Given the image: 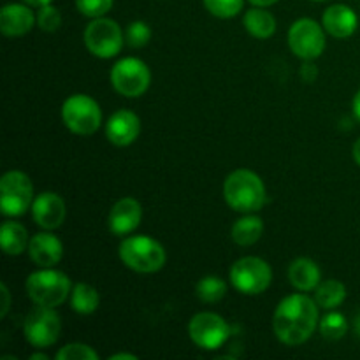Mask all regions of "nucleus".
Segmentation results:
<instances>
[{
	"label": "nucleus",
	"instance_id": "1",
	"mask_svg": "<svg viewBox=\"0 0 360 360\" xmlns=\"http://www.w3.org/2000/svg\"><path fill=\"white\" fill-rule=\"evenodd\" d=\"M319 323L316 301L304 294H292L278 304L274 311V334L281 343L297 347L306 343Z\"/></svg>",
	"mask_w": 360,
	"mask_h": 360
},
{
	"label": "nucleus",
	"instance_id": "2",
	"mask_svg": "<svg viewBox=\"0 0 360 360\" xmlns=\"http://www.w3.org/2000/svg\"><path fill=\"white\" fill-rule=\"evenodd\" d=\"M224 197L234 211L253 213L266 202V186L253 171L238 169L225 179Z\"/></svg>",
	"mask_w": 360,
	"mask_h": 360
},
{
	"label": "nucleus",
	"instance_id": "3",
	"mask_svg": "<svg viewBox=\"0 0 360 360\" xmlns=\"http://www.w3.org/2000/svg\"><path fill=\"white\" fill-rule=\"evenodd\" d=\"M120 259L137 273H157L165 264V250L155 239L146 236H132L120 245Z\"/></svg>",
	"mask_w": 360,
	"mask_h": 360
},
{
	"label": "nucleus",
	"instance_id": "4",
	"mask_svg": "<svg viewBox=\"0 0 360 360\" xmlns=\"http://www.w3.org/2000/svg\"><path fill=\"white\" fill-rule=\"evenodd\" d=\"M27 294L35 304L56 308L63 304L70 294V281L62 271H55L51 267H42V271L32 273L28 276Z\"/></svg>",
	"mask_w": 360,
	"mask_h": 360
},
{
	"label": "nucleus",
	"instance_id": "5",
	"mask_svg": "<svg viewBox=\"0 0 360 360\" xmlns=\"http://www.w3.org/2000/svg\"><path fill=\"white\" fill-rule=\"evenodd\" d=\"M62 120L70 132L77 136H91L101 127L102 112L94 98L77 94L63 102Z\"/></svg>",
	"mask_w": 360,
	"mask_h": 360
},
{
	"label": "nucleus",
	"instance_id": "6",
	"mask_svg": "<svg viewBox=\"0 0 360 360\" xmlns=\"http://www.w3.org/2000/svg\"><path fill=\"white\" fill-rule=\"evenodd\" d=\"M34 185L21 171H9L0 179V210L6 217H21L32 207Z\"/></svg>",
	"mask_w": 360,
	"mask_h": 360
},
{
	"label": "nucleus",
	"instance_id": "7",
	"mask_svg": "<svg viewBox=\"0 0 360 360\" xmlns=\"http://www.w3.org/2000/svg\"><path fill=\"white\" fill-rule=\"evenodd\" d=\"M84 46L88 51L98 58H112L123 48V32L115 20L109 18H94L84 28Z\"/></svg>",
	"mask_w": 360,
	"mask_h": 360
},
{
	"label": "nucleus",
	"instance_id": "8",
	"mask_svg": "<svg viewBox=\"0 0 360 360\" xmlns=\"http://www.w3.org/2000/svg\"><path fill=\"white\" fill-rule=\"evenodd\" d=\"M273 280V269L259 257H245L231 269V283L238 292L246 295H259L267 290Z\"/></svg>",
	"mask_w": 360,
	"mask_h": 360
},
{
	"label": "nucleus",
	"instance_id": "9",
	"mask_svg": "<svg viewBox=\"0 0 360 360\" xmlns=\"http://www.w3.org/2000/svg\"><path fill=\"white\" fill-rule=\"evenodd\" d=\"M151 81L150 69L146 63L139 58L120 60L111 69V84L123 97H141L148 90Z\"/></svg>",
	"mask_w": 360,
	"mask_h": 360
},
{
	"label": "nucleus",
	"instance_id": "10",
	"mask_svg": "<svg viewBox=\"0 0 360 360\" xmlns=\"http://www.w3.org/2000/svg\"><path fill=\"white\" fill-rule=\"evenodd\" d=\"M62 330L60 316L48 306H35L23 322L25 340L35 348H48L56 343Z\"/></svg>",
	"mask_w": 360,
	"mask_h": 360
},
{
	"label": "nucleus",
	"instance_id": "11",
	"mask_svg": "<svg viewBox=\"0 0 360 360\" xmlns=\"http://www.w3.org/2000/svg\"><path fill=\"white\" fill-rule=\"evenodd\" d=\"M288 46L292 53L302 60H315L326 49V35L315 20L302 18L288 30Z\"/></svg>",
	"mask_w": 360,
	"mask_h": 360
},
{
	"label": "nucleus",
	"instance_id": "12",
	"mask_svg": "<svg viewBox=\"0 0 360 360\" xmlns=\"http://www.w3.org/2000/svg\"><path fill=\"white\" fill-rule=\"evenodd\" d=\"M190 338L202 350H218L227 341L229 323L217 313H199L190 320Z\"/></svg>",
	"mask_w": 360,
	"mask_h": 360
},
{
	"label": "nucleus",
	"instance_id": "13",
	"mask_svg": "<svg viewBox=\"0 0 360 360\" xmlns=\"http://www.w3.org/2000/svg\"><path fill=\"white\" fill-rule=\"evenodd\" d=\"M143 218V207L132 197L120 199L109 211L108 227L115 236H127L136 231Z\"/></svg>",
	"mask_w": 360,
	"mask_h": 360
},
{
	"label": "nucleus",
	"instance_id": "14",
	"mask_svg": "<svg viewBox=\"0 0 360 360\" xmlns=\"http://www.w3.org/2000/svg\"><path fill=\"white\" fill-rule=\"evenodd\" d=\"M32 217L39 227L44 231H53L65 220V202L62 197L53 192L41 193L32 204Z\"/></svg>",
	"mask_w": 360,
	"mask_h": 360
},
{
	"label": "nucleus",
	"instance_id": "15",
	"mask_svg": "<svg viewBox=\"0 0 360 360\" xmlns=\"http://www.w3.org/2000/svg\"><path fill=\"white\" fill-rule=\"evenodd\" d=\"M141 132V122L136 112L129 109H120L111 118L108 120L105 125V136L109 143L115 146H129L137 139Z\"/></svg>",
	"mask_w": 360,
	"mask_h": 360
},
{
	"label": "nucleus",
	"instance_id": "16",
	"mask_svg": "<svg viewBox=\"0 0 360 360\" xmlns=\"http://www.w3.org/2000/svg\"><path fill=\"white\" fill-rule=\"evenodd\" d=\"M37 23V16L28 9V4H7L0 11V30L6 37H21Z\"/></svg>",
	"mask_w": 360,
	"mask_h": 360
},
{
	"label": "nucleus",
	"instance_id": "17",
	"mask_svg": "<svg viewBox=\"0 0 360 360\" xmlns=\"http://www.w3.org/2000/svg\"><path fill=\"white\" fill-rule=\"evenodd\" d=\"M28 255L39 267H53L62 260L63 246L56 236L49 232H41L30 239L28 245Z\"/></svg>",
	"mask_w": 360,
	"mask_h": 360
},
{
	"label": "nucleus",
	"instance_id": "18",
	"mask_svg": "<svg viewBox=\"0 0 360 360\" xmlns=\"http://www.w3.org/2000/svg\"><path fill=\"white\" fill-rule=\"evenodd\" d=\"M323 28L336 39H348L357 30V14L345 4L330 6L322 16Z\"/></svg>",
	"mask_w": 360,
	"mask_h": 360
},
{
	"label": "nucleus",
	"instance_id": "19",
	"mask_svg": "<svg viewBox=\"0 0 360 360\" xmlns=\"http://www.w3.org/2000/svg\"><path fill=\"white\" fill-rule=\"evenodd\" d=\"M288 280L297 290H315L320 285V267L311 259H297L290 264Z\"/></svg>",
	"mask_w": 360,
	"mask_h": 360
},
{
	"label": "nucleus",
	"instance_id": "20",
	"mask_svg": "<svg viewBox=\"0 0 360 360\" xmlns=\"http://www.w3.org/2000/svg\"><path fill=\"white\" fill-rule=\"evenodd\" d=\"M0 243H2L4 253H7V255H20L30 245L27 229L21 224H18V221H6L2 225Z\"/></svg>",
	"mask_w": 360,
	"mask_h": 360
},
{
	"label": "nucleus",
	"instance_id": "21",
	"mask_svg": "<svg viewBox=\"0 0 360 360\" xmlns=\"http://www.w3.org/2000/svg\"><path fill=\"white\" fill-rule=\"evenodd\" d=\"M245 27L250 35L257 39H269L276 32V20L269 11H264L260 7L250 9L245 14Z\"/></svg>",
	"mask_w": 360,
	"mask_h": 360
},
{
	"label": "nucleus",
	"instance_id": "22",
	"mask_svg": "<svg viewBox=\"0 0 360 360\" xmlns=\"http://www.w3.org/2000/svg\"><path fill=\"white\" fill-rule=\"evenodd\" d=\"M264 232V221L259 217L248 214L245 218H239L232 227V239L239 246H252L260 239Z\"/></svg>",
	"mask_w": 360,
	"mask_h": 360
},
{
	"label": "nucleus",
	"instance_id": "23",
	"mask_svg": "<svg viewBox=\"0 0 360 360\" xmlns=\"http://www.w3.org/2000/svg\"><path fill=\"white\" fill-rule=\"evenodd\" d=\"M347 299V288L341 281L327 280L315 288V301L320 308L334 309Z\"/></svg>",
	"mask_w": 360,
	"mask_h": 360
},
{
	"label": "nucleus",
	"instance_id": "24",
	"mask_svg": "<svg viewBox=\"0 0 360 360\" xmlns=\"http://www.w3.org/2000/svg\"><path fill=\"white\" fill-rule=\"evenodd\" d=\"M98 292L88 283H77L70 294V306L79 315H91L98 308Z\"/></svg>",
	"mask_w": 360,
	"mask_h": 360
},
{
	"label": "nucleus",
	"instance_id": "25",
	"mask_svg": "<svg viewBox=\"0 0 360 360\" xmlns=\"http://www.w3.org/2000/svg\"><path fill=\"white\" fill-rule=\"evenodd\" d=\"M195 294L206 304L220 302L227 294V285L218 276H206L195 285Z\"/></svg>",
	"mask_w": 360,
	"mask_h": 360
},
{
	"label": "nucleus",
	"instance_id": "26",
	"mask_svg": "<svg viewBox=\"0 0 360 360\" xmlns=\"http://www.w3.org/2000/svg\"><path fill=\"white\" fill-rule=\"evenodd\" d=\"M347 330L348 322L347 319H345V315H341V313H329V315L323 316L322 322H320V333H322V336L329 341L341 340V338L347 334Z\"/></svg>",
	"mask_w": 360,
	"mask_h": 360
},
{
	"label": "nucleus",
	"instance_id": "27",
	"mask_svg": "<svg viewBox=\"0 0 360 360\" xmlns=\"http://www.w3.org/2000/svg\"><path fill=\"white\" fill-rule=\"evenodd\" d=\"M245 0H204V6L217 18H234L243 9Z\"/></svg>",
	"mask_w": 360,
	"mask_h": 360
},
{
	"label": "nucleus",
	"instance_id": "28",
	"mask_svg": "<svg viewBox=\"0 0 360 360\" xmlns=\"http://www.w3.org/2000/svg\"><path fill=\"white\" fill-rule=\"evenodd\" d=\"M151 39V28L144 21H134L127 28L125 41L130 48H143Z\"/></svg>",
	"mask_w": 360,
	"mask_h": 360
},
{
	"label": "nucleus",
	"instance_id": "29",
	"mask_svg": "<svg viewBox=\"0 0 360 360\" xmlns=\"http://www.w3.org/2000/svg\"><path fill=\"white\" fill-rule=\"evenodd\" d=\"M37 27L44 32H55L58 30L60 25H62V14L56 7L53 6H42L37 11Z\"/></svg>",
	"mask_w": 360,
	"mask_h": 360
},
{
	"label": "nucleus",
	"instance_id": "30",
	"mask_svg": "<svg viewBox=\"0 0 360 360\" xmlns=\"http://www.w3.org/2000/svg\"><path fill=\"white\" fill-rule=\"evenodd\" d=\"M58 360H97L98 355L97 352L91 350L88 345L83 343H72L63 347L62 350L56 354Z\"/></svg>",
	"mask_w": 360,
	"mask_h": 360
},
{
	"label": "nucleus",
	"instance_id": "31",
	"mask_svg": "<svg viewBox=\"0 0 360 360\" xmlns=\"http://www.w3.org/2000/svg\"><path fill=\"white\" fill-rule=\"evenodd\" d=\"M115 0H76V7L88 18H102L112 7Z\"/></svg>",
	"mask_w": 360,
	"mask_h": 360
},
{
	"label": "nucleus",
	"instance_id": "32",
	"mask_svg": "<svg viewBox=\"0 0 360 360\" xmlns=\"http://www.w3.org/2000/svg\"><path fill=\"white\" fill-rule=\"evenodd\" d=\"M319 76V69H316L315 63H311V60H306L304 65L301 67V77L306 81V83H311V81L316 79Z\"/></svg>",
	"mask_w": 360,
	"mask_h": 360
},
{
	"label": "nucleus",
	"instance_id": "33",
	"mask_svg": "<svg viewBox=\"0 0 360 360\" xmlns=\"http://www.w3.org/2000/svg\"><path fill=\"white\" fill-rule=\"evenodd\" d=\"M0 295H2V308H0V319L7 315L9 311V306H11V294H9V288L6 285H0Z\"/></svg>",
	"mask_w": 360,
	"mask_h": 360
},
{
	"label": "nucleus",
	"instance_id": "34",
	"mask_svg": "<svg viewBox=\"0 0 360 360\" xmlns=\"http://www.w3.org/2000/svg\"><path fill=\"white\" fill-rule=\"evenodd\" d=\"M109 360H137V357L132 354H115L109 357Z\"/></svg>",
	"mask_w": 360,
	"mask_h": 360
},
{
	"label": "nucleus",
	"instance_id": "35",
	"mask_svg": "<svg viewBox=\"0 0 360 360\" xmlns=\"http://www.w3.org/2000/svg\"><path fill=\"white\" fill-rule=\"evenodd\" d=\"M25 4H28L30 7H42V6H48L51 4V0H23Z\"/></svg>",
	"mask_w": 360,
	"mask_h": 360
},
{
	"label": "nucleus",
	"instance_id": "36",
	"mask_svg": "<svg viewBox=\"0 0 360 360\" xmlns=\"http://www.w3.org/2000/svg\"><path fill=\"white\" fill-rule=\"evenodd\" d=\"M250 2L257 7H269L273 6V4H276L278 0H250Z\"/></svg>",
	"mask_w": 360,
	"mask_h": 360
},
{
	"label": "nucleus",
	"instance_id": "37",
	"mask_svg": "<svg viewBox=\"0 0 360 360\" xmlns=\"http://www.w3.org/2000/svg\"><path fill=\"white\" fill-rule=\"evenodd\" d=\"M354 112H355V118L360 122V90L357 91V95H355L354 98Z\"/></svg>",
	"mask_w": 360,
	"mask_h": 360
},
{
	"label": "nucleus",
	"instance_id": "38",
	"mask_svg": "<svg viewBox=\"0 0 360 360\" xmlns=\"http://www.w3.org/2000/svg\"><path fill=\"white\" fill-rule=\"evenodd\" d=\"M354 158H355V162L360 165V139L355 141V144H354Z\"/></svg>",
	"mask_w": 360,
	"mask_h": 360
},
{
	"label": "nucleus",
	"instance_id": "39",
	"mask_svg": "<svg viewBox=\"0 0 360 360\" xmlns=\"http://www.w3.org/2000/svg\"><path fill=\"white\" fill-rule=\"evenodd\" d=\"M30 359H32V360H48V355H44V354H34V355H30Z\"/></svg>",
	"mask_w": 360,
	"mask_h": 360
},
{
	"label": "nucleus",
	"instance_id": "40",
	"mask_svg": "<svg viewBox=\"0 0 360 360\" xmlns=\"http://www.w3.org/2000/svg\"><path fill=\"white\" fill-rule=\"evenodd\" d=\"M354 326H355V333H357V336L360 338V313L357 315V319H355Z\"/></svg>",
	"mask_w": 360,
	"mask_h": 360
},
{
	"label": "nucleus",
	"instance_id": "41",
	"mask_svg": "<svg viewBox=\"0 0 360 360\" xmlns=\"http://www.w3.org/2000/svg\"><path fill=\"white\" fill-rule=\"evenodd\" d=\"M316 2H323V0H316Z\"/></svg>",
	"mask_w": 360,
	"mask_h": 360
}]
</instances>
